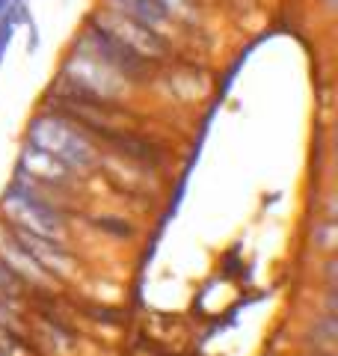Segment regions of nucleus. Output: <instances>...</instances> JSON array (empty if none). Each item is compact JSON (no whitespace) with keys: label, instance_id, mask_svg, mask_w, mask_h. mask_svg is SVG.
I'll use <instances>...</instances> for the list:
<instances>
[{"label":"nucleus","instance_id":"nucleus-9","mask_svg":"<svg viewBox=\"0 0 338 356\" xmlns=\"http://www.w3.org/2000/svg\"><path fill=\"white\" fill-rule=\"evenodd\" d=\"M27 294H30V285L21 280V276L3 259H0V297H6V300H27Z\"/></svg>","mask_w":338,"mask_h":356},{"label":"nucleus","instance_id":"nucleus-5","mask_svg":"<svg viewBox=\"0 0 338 356\" xmlns=\"http://www.w3.org/2000/svg\"><path fill=\"white\" fill-rule=\"evenodd\" d=\"M86 15L95 21V24H101L107 33H113L119 42H125L128 48H134L137 54H143L145 60H152L157 65H163L166 60L175 57L178 44L172 39H166L163 33H157L152 27L140 24V21H134L128 15H119V13H110V9H101V6H89Z\"/></svg>","mask_w":338,"mask_h":356},{"label":"nucleus","instance_id":"nucleus-4","mask_svg":"<svg viewBox=\"0 0 338 356\" xmlns=\"http://www.w3.org/2000/svg\"><path fill=\"white\" fill-rule=\"evenodd\" d=\"M13 175H21V178H27V181L39 184L42 191H48L51 196L63 199V202H69V196H74L83 181V178L74 170H69L60 158H54L51 152L33 146L27 140H21V152H18Z\"/></svg>","mask_w":338,"mask_h":356},{"label":"nucleus","instance_id":"nucleus-2","mask_svg":"<svg viewBox=\"0 0 338 356\" xmlns=\"http://www.w3.org/2000/svg\"><path fill=\"white\" fill-rule=\"evenodd\" d=\"M0 217L13 226L33 232L42 238H56L69 243V232L77 214L63 202V199L51 196L42 191L39 184L27 181L21 175H13V181L6 184L3 196H0Z\"/></svg>","mask_w":338,"mask_h":356},{"label":"nucleus","instance_id":"nucleus-8","mask_svg":"<svg viewBox=\"0 0 338 356\" xmlns=\"http://www.w3.org/2000/svg\"><path fill=\"white\" fill-rule=\"evenodd\" d=\"M92 229H98L101 235H110L116 241H131L137 235V222L125 220V217H113V214H98V217H89Z\"/></svg>","mask_w":338,"mask_h":356},{"label":"nucleus","instance_id":"nucleus-6","mask_svg":"<svg viewBox=\"0 0 338 356\" xmlns=\"http://www.w3.org/2000/svg\"><path fill=\"white\" fill-rule=\"evenodd\" d=\"M98 146L107 154H116V158L140 163V166H145V170H154V172H163L169 166V158H172V152H169L166 143L157 137V134L143 131V125L101 134Z\"/></svg>","mask_w":338,"mask_h":356},{"label":"nucleus","instance_id":"nucleus-11","mask_svg":"<svg viewBox=\"0 0 338 356\" xmlns=\"http://www.w3.org/2000/svg\"><path fill=\"white\" fill-rule=\"evenodd\" d=\"M15 30H18V27H15L13 15H9V13L0 15V65H3L9 44H13V39H15Z\"/></svg>","mask_w":338,"mask_h":356},{"label":"nucleus","instance_id":"nucleus-7","mask_svg":"<svg viewBox=\"0 0 338 356\" xmlns=\"http://www.w3.org/2000/svg\"><path fill=\"white\" fill-rule=\"evenodd\" d=\"M95 6L140 21V24L152 27L157 33H163V36L172 39L175 44H178V39H182V36H178V30H175V24L169 21L166 9L161 6V0H95Z\"/></svg>","mask_w":338,"mask_h":356},{"label":"nucleus","instance_id":"nucleus-3","mask_svg":"<svg viewBox=\"0 0 338 356\" xmlns=\"http://www.w3.org/2000/svg\"><path fill=\"white\" fill-rule=\"evenodd\" d=\"M65 48L72 51H81V54H89V57H95L98 63H104L107 69H113L119 77H125V81L137 89V92H149L152 86V77L157 72V63L145 60L143 54H137L134 48H128L125 42H119L113 33H107L101 24H95L92 18L83 13L81 24H77L74 36L69 39Z\"/></svg>","mask_w":338,"mask_h":356},{"label":"nucleus","instance_id":"nucleus-1","mask_svg":"<svg viewBox=\"0 0 338 356\" xmlns=\"http://www.w3.org/2000/svg\"><path fill=\"white\" fill-rule=\"evenodd\" d=\"M24 140L45 152H51L54 158H60L81 178L95 175L101 166V154H104V149L98 146V140L89 131L74 125L72 119H65L56 110L39 107V104L24 125Z\"/></svg>","mask_w":338,"mask_h":356},{"label":"nucleus","instance_id":"nucleus-12","mask_svg":"<svg viewBox=\"0 0 338 356\" xmlns=\"http://www.w3.org/2000/svg\"><path fill=\"white\" fill-rule=\"evenodd\" d=\"M9 6H13V0H0V15H3Z\"/></svg>","mask_w":338,"mask_h":356},{"label":"nucleus","instance_id":"nucleus-10","mask_svg":"<svg viewBox=\"0 0 338 356\" xmlns=\"http://www.w3.org/2000/svg\"><path fill=\"white\" fill-rule=\"evenodd\" d=\"M312 243H314V250L323 252V255H330L335 252V220H321V217H314L312 222Z\"/></svg>","mask_w":338,"mask_h":356}]
</instances>
